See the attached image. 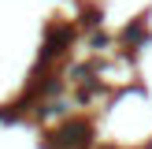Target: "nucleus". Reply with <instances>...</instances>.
<instances>
[{"instance_id":"nucleus-1","label":"nucleus","mask_w":152,"mask_h":149,"mask_svg":"<svg viewBox=\"0 0 152 149\" xmlns=\"http://www.w3.org/2000/svg\"><path fill=\"white\" fill-rule=\"evenodd\" d=\"M93 145V123L86 116H74L52 134V149H89Z\"/></svg>"},{"instance_id":"nucleus-2","label":"nucleus","mask_w":152,"mask_h":149,"mask_svg":"<svg viewBox=\"0 0 152 149\" xmlns=\"http://www.w3.org/2000/svg\"><path fill=\"white\" fill-rule=\"evenodd\" d=\"M74 41V26L71 22H52L48 30H45V45H41V63H48V60L63 56L67 49H71Z\"/></svg>"},{"instance_id":"nucleus-3","label":"nucleus","mask_w":152,"mask_h":149,"mask_svg":"<svg viewBox=\"0 0 152 149\" xmlns=\"http://www.w3.org/2000/svg\"><path fill=\"white\" fill-rule=\"evenodd\" d=\"M141 37H145V19H137L134 26H126V30H123V45H137Z\"/></svg>"},{"instance_id":"nucleus-4","label":"nucleus","mask_w":152,"mask_h":149,"mask_svg":"<svg viewBox=\"0 0 152 149\" xmlns=\"http://www.w3.org/2000/svg\"><path fill=\"white\" fill-rule=\"evenodd\" d=\"M82 22H86V26H96V22H100V11H96V7H86V11H82Z\"/></svg>"},{"instance_id":"nucleus-5","label":"nucleus","mask_w":152,"mask_h":149,"mask_svg":"<svg viewBox=\"0 0 152 149\" xmlns=\"http://www.w3.org/2000/svg\"><path fill=\"white\" fill-rule=\"evenodd\" d=\"M100 149H119V145H100Z\"/></svg>"}]
</instances>
